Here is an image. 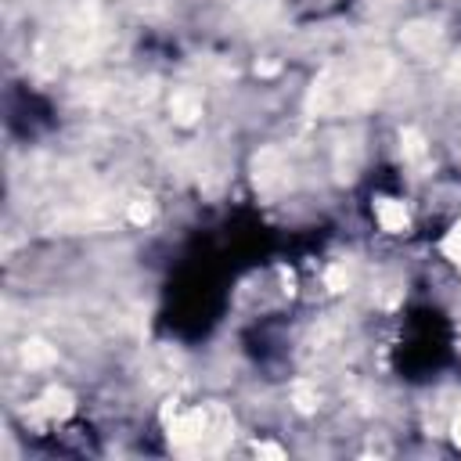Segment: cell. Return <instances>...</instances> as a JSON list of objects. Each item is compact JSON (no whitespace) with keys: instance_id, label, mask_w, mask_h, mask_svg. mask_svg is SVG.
Wrapping results in <instances>:
<instances>
[{"instance_id":"3957f363","label":"cell","mask_w":461,"mask_h":461,"mask_svg":"<svg viewBox=\"0 0 461 461\" xmlns=\"http://www.w3.org/2000/svg\"><path fill=\"white\" fill-rule=\"evenodd\" d=\"M169 112L176 115L180 126H191V122H198L205 115V101H202L198 90H173L169 94Z\"/></svg>"},{"instance_id":"7a4b0ae2","label":"cell","mask_w":461,"mask_h":461,"mask_svg":"<svg viewBox=\"0 0 461 461\" xmlns=\"http://www.w3.org/2000/svg\"><path fill=\"white\" fill-rule=\"evenodd\" d=\"M432 249H436L439 263L461 281V209L450 220H443V230H439V238H436Z\"/></svg>"},{"instance_id":"6da1fadb","label":"cell","mask_w":461,"mask_h":461,"mask_svg":"<svg viewBox=\"0 0 461 461\" xmlns=\"http://www.w3.org/2000/svg\"><path fill=\"white\" fill-rule=\"evenodd\" d=\"M367 212H371L375 230L393 241L411 238L418 227V202H411L403 191H375Z\"/></svg>"}]
</instances>
